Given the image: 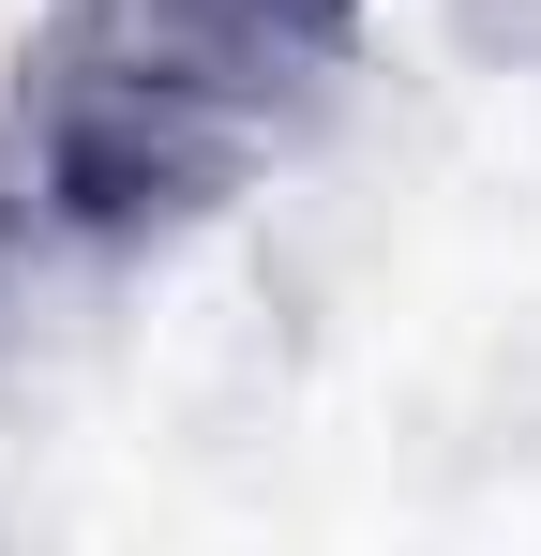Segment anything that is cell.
<instances>
[{"mask_svg": "<svg viewBox=\"0 0 541 556\" xmlns=\"http://www.w3.org/2000/svg\"><path fill=\"white\" fill-rule=\"evenodd\" d=\"M361 0H61L30 30L15 151L76 241H180L301 151Z\"/></svg>", "mask_w": 541, "mask_h": 556, "instance_id": "obj_1", "label": "cell"}]
</instances>
